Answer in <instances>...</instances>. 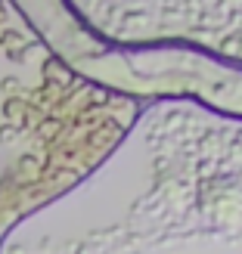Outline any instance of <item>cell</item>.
<instances>
[{"label":"cell","instance_id":"obj_1","mask_svg":"<svg viewBox=\"0 0 242 254\" xmlns=\"http://www.w3.org/2000/svg\"><path fill=\"white\" fill-rule=\"evenodd\" d=\"M66 6L99 41L186 44L242 65V0H66Z\"/></svg>","mask_w":242,"mask_h":254}]
</instances>
